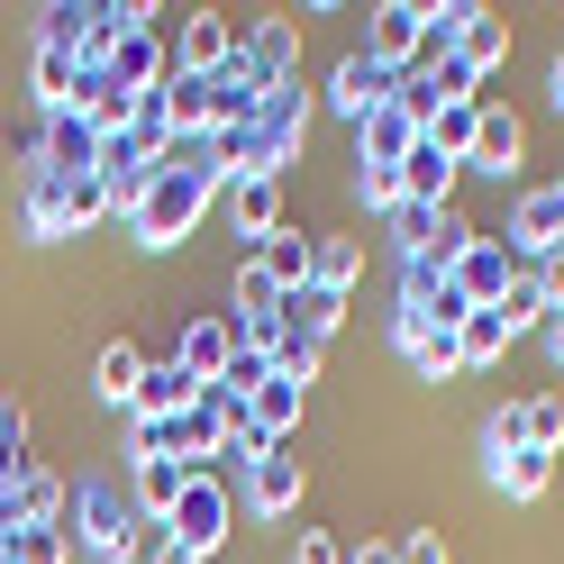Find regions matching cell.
I'll list each match as a JSON object with an SVG mask.
<instances>
[{
    "instance_id": "6da1fadb",
    "label": "cell",
    "mask_w": 564,
    "mask_h": 564,
    "mask_svg": "<svg viewBox=\"0 0 564 564\" xmlns=\"http://www.w3.org/2000/svg\"><path fill=\"white\" fill-rule=\"evenodd\" d=\"M200 219H209V173H192V164H155L147 200L128 209L137 246H183V237H192Z\"/></svg>"
},
{
    "instance_id": "7a4b0ae2",
    "label": "cell",
    "mask_w": 564,
    "mask_h": 564,
    "mask_svg": "<svg viewBox=\"0 0 564 564\" xmlns=\"http://www.w3.org/2000/svg\"><path fill=\"white\" fill-rule=\"evenodd\" d=\"M64 519H83V555H91V564H128L137 546L164 538V528H147V519H137V501H128V491H110V482H83Z\"/></svg>"
},
{
    "instance_id": "3957f363",
    "label": "cell",
    "mask_w": 564,
    "mask_h": 564,
    "mask_svg": "<svg viewBox=\"0 0 564 564\" xmlns=\"http://www.w3.org/2000/svg\"><path fill=\"white\" fill-rule=\"evenodd\" d=\"M419 46H429V10H419V0H382V10L365 19V55L382 64V74H410Z\"/></svg>"
},
{
    "instance_id": "277c9868",
    "label": "cell",
    "mask_w": 564,
    "mask_h": 564,
    "mask_svg": "<svg viewBox=\"0 0 564 564\" xmlns=\"http://www.w3.org/2000/svg\"><path fill=\"white\" fill-rule=\"evenodd\" d=\"M228 519H237V510H228V491L209 482V474H192V482H183V501H173V519H164V538H183L192 555H219Z\"/></svg>"
},
{
    "instance_id": "5b68a950",
    "label": "cell",
    "mask_w": 564,
    "mask_h": 564,
    "mask_svg": "<svg viewBox=\"0 0 564 564\" xmlns=\"http://www.w3.org/2000/svg\"><path fill=\"white\" fill-rule=\"evenodd\" d=\"M510 282H519L510 246H501V237H474V246H465V264H455V292H465V310H501V301H510Z\"/></svg>"
},
{
    "instance_id": "8992f818",
    "label": "cell",
    "mask_w": 564,
    "mask_h": 564,
    "mask_svg": "<svg viewBox=\"0 0 564 564\" xmlns=\"http://www.w3.org/2000/svg\"><path fill=\"white\" fill-rule=\"evenodd\" d=\"M155 110H164L173 137L219 128V74H164V83H155Z\"/></svg>"
},
{
    "instance_id": "52a82bcc",
    "label": "cell",
    "mask_w": 564,
    "mask_h": 564,
    "mask_svg": "<svg viewBox=\"0 0 564 564\" xmlns=\"http://www.w3.org/2000/svg\"><path fill=\"white\" fill-rule=\"evenodd\" d=\"M237 337H246L237 319H219V310H200V319L183 328V346H173V365H183L192 382H219V373H228V356H237Z\"/></svg>"
},
{
    "instance_id": "ba28073f",
    "label": "cell",
    "mask_w": 564,
    "mask_h": 564,
    "mask_svg": "<svg viewBox=\"0 0 564 564\" xmlns=\"http://www.w3.org/2000/svg\"><path fill=\"white\" fill-rule=\"evenodd\" d=\"M382 100H392V74H382V64H373V55L356 46V55H346V64H337V83H328V110L365 128V119L382 110Z\"/></svg>"
},
{
    "instance_id": "9c48e42d",
    "label": "cell",
    "mask_w": 564,
    "mask_h": 564,
    "mask_svg": "<svg viewBox=\"0 0 564 564\" xmlns=\"http://www.w3.org/2000/svg\"><path fill=\"white\" fill-rule=\"evenodd\" d=\"M301 482H310V474H301V455H292V446H264L256 465H246V491H256V510H264V519H292V510H301Z\"/></svg>"
},
{
    "instance_id": "30bf717a",
    "label": "cell",
    "mask_w": 564,
    "mask_h": 564,
    "mask_svg": "<svg viewBox=\"0 0 564 564\" xmlns=\"http://www.w3.org/2000/svg\"><path fill=\"white\" fill-rule=\"evenodd\" d=\"M110 83H128L137 100H147V91L164 83V46H155V28H147V10H128V28H119V46H110Z\"/></svg>"
},
{
    "instance_id": "8fae6325",
    "label": "cell",
    "mask_w": 564,
    "mask_h": 564,
    "mask_svg": "<svg viewBox=\"0 0 564 564\" xmlns=\"http://www.w3.org/2000/svg\"><path fill=\"white\" fill-rule=\"evenodd\" d=\"M183 482H192V465H173V455H137V474H128L137 519H147V528H164V519H173V501H183Z\"/></svg>"
},
{
    "instance_id": "7c38bea8",
    "label": "cell",
    "mask_w": 564,
    "mask_h": 564,
    "mask_svg": "<svg viewBox=\"0 0 564 564\" xmlns=\"http://www.w3.org/2000/svg\"><path fill=\"white\" fill-rule=\"evenodd\" d=\"M519 155H528V128H519V110L482 100V119H474V147H465V164H482V173H510Z\"/></svg>"
},
{
    "instance_id": "4fadbf2b",
    "label": "cell",
    "mask_w": 564,
    "mask_h": 564,
    "mask_svg": "<svg viewBox=\"0 0 564 564\" xmlns=\"http://www.w3.org/2000/svg\"><path fill=\"white\" fill-rule=\"evenodd\" d=\"M74 119H83L91 137H128L137 91H128V83H110V74H83V83H74Z\"/></svg>"
},
{
    "instance_id": "5bb4252c",
    "label": "cell",
    "mask_w": 564,
    "mask_h": 564,
    "mask_svg": "<svg viewBox=\"0 0 564 564\" xmlns=\"http://www.w3.org/2000/svg\"><path fill=\"white\" fill-rule=\"evenodd\" d=\"M192 401H200V382L173 365V356H147V382H137V419H155V429H164V419H183Z\"/></svg>"
},
{
    "instance_id": "9a60e30c",
    "label": "cell",
    "mask_w": 564,
    "mask_h": 564,
    "mask_svg": "<svg viewBox=\"0 0 564 564\" xmlns=\"http://www.w3.org/2000/svg\"><path fill=\"white\" fill-rule=\"evenodd\" d=\"M510 237L528 246V256H555V246H564V192H555V183L519 192V209H510Z\"/></svg>"
},
{
    "instance_id": "2e32d148",
    "label": "cell",
    "mask_w": 564,
    "mask_h": 564,
    "mask_svg": "<svg viewBox=\"0 0 564 564\" xmlns=\"http://www.w3.org/2000/svg\"><path fill=\"white\" fill-rule=\"evenodd\" d=\"M237 64V28L219 10H192L183 19V74H228Z\"/></svg>"
},
{
    "instance_id": "e0dca14e",
    "label": "cell",
    "mask_w": 564,
    "mask_h": 564,
    "mask_svg": "<svg viewBox=\"0 0 564 564\" xmlns=\"http://www.w3.org/2000/svg\"><path fill=\"white\" fill-rule=\"evenodd\" d=\"M137 382H147V356H137L128 337H110V346H100V365H91V392L110 401V410H137Z\"/></svg>"
},
{
    "instance_id": "ac0fdd59",
    "label": "cell",
    "mask_w": 564,
    "mask_h": 564,
    "mask_svg": "<svg viewBox=\"0 0 564 564\" xmlns=\"http://www.w3.org/2000/svg\"><path fill=\"white\" fill-rule=\"evenodd\" d=\"M501 55H510V19H491L482 0H474V10H465V37H455V64H465V74L482 83L491 64H501Z\"/></svg>"
},
{
    "instance_id": "d6986e66",
    "label": "cell",
    "mask_w": 564,
    "mask_h": 564,
    "mask_svg": "<svg viewBox=\"0 0 564 564\" xmlns=\"http://www.w3.org/2000/svg\"><path fill=\"white\" fill-rule=\"evenodd\" d=\"M228 219H237L246 237H256V246H264V237L282 228V183H273V173H246V183L228 192Z\"/></svg>"
},
{
    "instance_id": "ffe728a7",
    "label": "cell",
    "mask_w": 564,
    "mask_h": 564,
    "mask_svg": "<svg viewBox=\"0 0 564 564\" xmlns=\"http://www.w3.org/2000/svg\"><path fill=\"white\" fill-rule=\"evenodd\" d=\"M410 147H419V128L392 110V100H382V110L356 128V164H410Z\"/></svg>"
},
{
    "instance_id": "44dd1931",
    "label": "cell",
    "mask_w": 564,
    "mask_h": 564,
    "mask_svg": "<svg viewBox=\"0 0 564 564\" xmlns=\"http://www.w3.org/2000/svg\"><path fill=\"white\" fill-rule=\"evenodd\" d=\"M356 273H365V237H310V282L319 292H356Z\"/></svg>"
},
{
    "instance_id": "7402d4cb",
    "label": "cell",
    "mask_w": 564,
    "mask_h": 564,
    "mask_svg": "<svg viewBox=\"0 0 564 564\" xmlns=\"http://www.w3.org/2000/svg\"><path fill=\"white\" fill-rule=\"evenodd\" d=\"M392 337H401V356L429 373V382H446V373H465V356H455V328H419V319H392Z\"/></svg>"
},
{
    "instance_id": "603a6c76",
    "label": "cell",
    "mask_w": 564,
    "mask_h": 564,
    "mask_svg": "<svg viewBox=\"0 0 564 564\" xmlns=\"http://www.w3.org/2000/svg\"><path fill=\"white\" fill-rule=\"evenodd\" d=\"M337 319H346V301H337V292H319V282H301V292L282 301V328L310 337V346H328V337H337Z\"/></svg>"
},
{
    "instance_id": "cb8c5ba5",
    "label": "cell",
    "mask_w": 564,
    "mask_h": 564,
    "mask_svg": "<svg viewBox=\"0 0 564 564\" xmlns=\"http://www.w3.org/2000/svg\"><path fill=\"white\" fill-rule=\"evenodd\" d=\"M37 110L55 119V110H74V83H83V64H74V46H55V37H37Z\"/></svg>"
},
{
    "instance_id": "d4e9b609",
    "label": "cell",
    "mask_w": 564,
    "mask_h": 564,
    "mask_svg": "<svg viewBox=\"0 0 564 564\" xmlns=\"http://www.w3.org/2000/svg\"><path fill=\"white\" fill-rule=\"evenodd\" d=\"M455 173H465V164H446V155L429 147V137H419V147H410V164H401V192H410L419 209H446V192H455Z\"/></svg>"
},
{
    "instance_id": "484cf974",
    "label": "cell",
    "mask_w": 564,
    "mask_h": 564,
    "mask_svg": "<svg viewBox=\"0 0 564 564\" xmlns=\"http://www.w3.org/2000/svg\"><path fill=\"white\" fill-rule=\"evenodd\" d=\"M74 555V519H19L10 528V564H64Z\"/></svg>"
},
{
    "instance_id": "4316f807",
    "label": "cell",
    "mask_w": 564,
    "mask_h": 564,
    "mask_svg": "<svg viewBox=\"0 0 564 564\" xmlns=\"http://www.w3.org/2000/svg\"><path fill=\"white\" fill-rule=\"evenodd\" d=\"M228 301H237V328H256V319H282V282L256 264V256H246L237 264V282H228Z\"/></svg>"
},
{
    "instance_id": "83f0119b",
    "label": "cell",
    "mask_w": 564,
    "mask_h": 564,
    "mask_svg": "<svg viewBox=\"0 0 564 564\" xmlns=\"http://www.w3.org/2000/svg\"><path fill=\"white\" fill-rule=\"evenodd\" d=\"M491 482H501L510 501H538V491L555 482V455H546V446H510L501 465H491Z\"/></svg>"
},
{
    "instance_id": "f1b7e54d",
    "label": "cell",
    "mask_w": 564,
    "mask_h": 564,
    "mask_svg": "<svg viewBox=\"0 0 564 564\" xmlns=\"http://www.w3.org/2000/svg\"><path fill=\"white\" fill-rule=\"evenodd\" d=\"M256 264H264V273L282 282V301H292L301 282H310V237H301V228H273V237L256 246Z\"/></svg>"
},
{
    "instance_id": "f546056e",
    "label": "cell",
    "mask_w": 564,
    "mask_h": 564,
    "mask_svg": "<svg viewBox=\"0 0 564 564\" xmlns=\"http://www.w3.org/2000/svg\"><path fill=\"white\" fill-rule=\"evenodd\" d=\"M100 219H110V183L100 173H64V237H83Z\"/></svg>"
},
{
    "instance_id": "4dcf8cb0",
    "label": "cell",
    "mask_w": 564,
    "mask_h": 564,
    "mask_svg": "<svg viewBox=\"0 0 564 564\" xmlns=\"http://www.w3.org/2000/svg\"><path fill=\"white\" fill-rule=\"evenodd\" d=\"M455 356H465V365H501L510 356V319H501V310H474V319L455 328Z\"/></svg>"
},
{
    "instance_id": "1f68e13d",
    "label": "cell",
    "mask_w": 564,
    "mask_h": 564,
    "mask_svg": "<svg viewBox=\"0 0 564 564\" xmlns=\"http://www.w3.org/2000/svg\"><path fill=\"white\" fill-rule=\"evenodd\" d=\"M474 119H482V100H446V110L429 119V147H437L446 164H465V147H474Z\"/></svg>"
},
{
    "instance_id": "d6a6232c",
    "label": "cell",
    "mask_w": 564,
    "mask_h": 564,
    "mask_svg": "<svg viewBox=\"0 0 564 564\" xmlns=\"http://www.w3.org/2000/svg\"><path fill=\"white\" fill-rule=\"evenodd\" d=\"M28 237H64V173H28Z\"/></svg>"
},
{
    "instance_id": "836d02e7",
    "label": "cell",
    "mask_w": 564,
    "mask_h": 564,
    "mask_svg": "<svg viewBox=\"0 0 564 564\" xmlns=\"http://www.w3.org/2000/svg\"><path fill=\"white\" fill-rule=\"evenodd\" d=\"M519 429H528V446H546V455H555V446H564V401H555V392L519 401Z\"/></svg>"
},
{
    "instance_id": "e575fe53",
    "label": "cell",
    "mask_w": 564,
    "mask_h": 564,
    "mask_svg": "<svg viewBox=\"0 0 564 564\" xmlns=\"http://www.w3.org/2000/svg\"><path fill=\"white\" fill-rule=\"evenodd\" d=\"M501 319H510V337H519V328H546V292H538V273H519V282H510Z\"/></svg>"
},
{
    "instance_id": "d590c367",
    "label": "cell",
    "mask_w": 564,
    "mask_h": 564,
    "mask_svg": "<svg viewBox=\"0 0 564 564\" xmlns=\"http://www.w3.org/2000/svg\"><path fill=\"white\" fill-rule=\"evenodd\" d=\"M356 192H365V209H382V219L410 200V192H401V164H365V173H356Z\"/></svg>"
},
{
    "instance_id": "8d00e7d4",
    "label": "cell",
    "mask_w": 564,
    "mask_h": 564,
    "mask_svg": "<svg viewBox=\"0 0 564 564\" xmlns=\"http://www.w3.org/2000/svg\"><path fill=\"white\" fill-rule=\"evenodd\" d=\"M392 237H401V256H429V237H437V209L401 200V209H392Z\"/></svg>"
},
{
    "instance_id": "74e56055",
    "label": "cell",
    "mask_w": 564,
    "mask_h": 564,
    "mask_svg": "<svg viewBox=\"0 0 564 564\" xmlns=\"http://www.w3.org/2000/svg\"><path fill=\"white\" fill-rule=\"evenodd\" d=\"M482 446H491V465H501V455H510V446H528V429H519V401L482 419Z\"/></svg>"
},
{
    "instance_id": "f35d334b",
    "label": "cell",
    "mask_w": 564,
    "mask_h": 564,
    "mask_svg": "<svg viewBox=\"0 0 564 564\" xmlns=\"http://www.w3.org/2000/svg\"><path fill=\"white\" fill-rule=\"evenodd\" d=\"M292 564H346V546L328 538V528H301V538H292Z\"/></svg>"
},
{
    "instance_id": "ab89813d",
    "label": "cell",
    "mask_w": 564,
    "mask_h": 564,
    "mask_svg": "<svg viewBox=\"0 0 564 564\" xmlns=\"http://www.w3.org/2000/svg\"><path fill=\"white\" fill-rule=\"evenodd\" d=\"M401 564H446V538H437V528H410V538H401Z\"/></svg>"
},
{
    "instance_id": "60d3db41",
    "label": "cell",
    "mask_w": 564,
    "mask_h": 564,
    "mask_svg": "<svg viewBox=\"0 0 564 564\" xmlns=\"http://www.w3.org/2000/svg\"><path fill=\"white\" fill-rule=\"evenodd\" d=\"M538 292H546V310H564V246H555V256H538Z\"/></svg>"
},
{
    "instance_id": "b9f144b4",
    "label": "cell",
    "mask_w": 564,
    "mask_h": 564,
    "mask_svg": "<svg viewBox=\"0 0 564 564\" xmlns=\"http://www.w3.org/2000/svg\"><path fill=\"white\" fill-rule=\"evenodd\" d=\"M346 564H401V538H365V546H346Z\"/></svg>"
},
{
    "instance_id": "7bdbcfd3",
    "label": "cell",
    "mask_w": 564,
    "mask_h": 564,
    "mask_svg": "<svg viewBox=\"0 0 564 564\" xmlns=\"http://www.w3.org/2000/svg\"><path fill=\"white\" fill-rule=\"evenodd\" d=\"M147 564H209V555H192L183 538H155V546H147Z\"/></svg>"
},
{
    "instance_id": "ee69618b",
    "label": "cell",
    "mask_w": 564,
    "mask_h": 564,
    "mask_svg": "<svg viewBox=\"0 0 564 564\" xmlns=\"http://www.w3.org/2000/svg\"><path fill=\"white\" fill-rule=\"evenodd\" d=\"M546 346H555V365H564V310H546Z\"/></svg>"
},
{
    "instance_id": "f6af8a7d",
    "label": "cell",
    "mask_w": 564,
    "mask_h": 564,
    "mask_svg": "<svg viewBox=\"0 0 564 564\" xmlns=\"http://www.w3.org/2000/svg\"><path fill=\"white\" fill-rule=\"evenodd\" d=\"M555 110H564V55H555Z\"/></svg>"
},
{
    "instance_id": "bcb514c9",
    "label": "cell",
    "mask_w": 564,
    "mask_h": 564,
    "mask_svg": "<svg viewBox=\"0 0 564 564\" xmlns=\"http://www.w3.org/2000/svg\"><path fill=\"white\" fill-rule=\"evenodd\" d=\"M555 192H564V183H555Z\"/></svg>"
}]
</instances>
